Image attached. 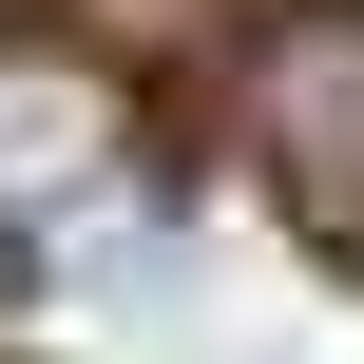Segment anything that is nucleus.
Instances as JSON below:
<instances>
[{
	"label": "nucleus",
	"instance_id": "1",
	"mask_svg": "<svg viewBox=\"0 0 364 364\" xmlns=\"http://www.w3.org/2000/svg\"><path fill=\"white\" fill-rule=\"evenodd\" d=\"M115 192H134V96H115L96 58H58V38H0V230L58 250V230L115 211Z\"/></svg>",
	"mask_w": 364,
	"mask_h": 364
},
{
	"label": "nucleus",
	"instance_id": "2",
	"mask_svg": "<svg viewBox=\"0 0 364 364\" xmlns=\"http://www.w3.org/2000/svg\"><path fill=\"white\" fill-rule=\"evenodd\" d=\"M250 115H269L288 211H307V230L364 269V0H307V19L269 38V96H250Z\"/></svg>",
	"mask_w": 364,
	"mask_h": 364
}]
</instances>
